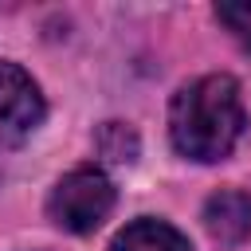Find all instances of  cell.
Masks as SVG:
<instances>
[{"label": "cell", "mask_w": 251, "mask_h": 251, "mask_svg": "<svg viewBox=\"0 0 251 251\" xmlns=\"http://www.w3.org/2000/svg\"><path fill=\"white\" fill-rule=\"evenodd\" d=\"M110 251H192V243H188V235L176 231L173 224L145 216V220L126 224V227L114 235Z\"/></svg>", "instance_id": "cell-5"}, {"label": "cell", "mask_w": 251, "mask_h": 251, "mask_svg": "<svg viewBox=\"0 0 251 251\" xmlns=\"http://www.w3.org/2000/svg\"><path fill=\"white\" fill-rule=\"evenodd\" d=\"M243 126H247L243 94L231 75H200L173 94L169 137H173V149L188 161L212 165L227 157Z\"/></svg>", "instance_id": "cell-1"}, {"label": "cell", "mask_w": 251, "mask_h": 251, "mask_svg": "<svg viewBox=\"0 0 251 251\" xmlns=\"http://www.w3.org/2000/svg\"><path fill=\"white\" fill-rule=\"evenodd\" d=\"M216 20L235 35L239 47L251 51V0H235V4H216Z\"/></svg>", "instance_id": "cell-6"}, {"label": "cell", "mask_w": 251, "mask_h": 251, "mask_svg": "<svg viewBox=\"0 0 251 251\" xmlns=\"http://www.w3.org/2000/svg\"><path fill=\"white\" fill-rule=\"evenodd\" d=\"M43 114L47 106L35 78L16 63H0V133L24 137L43 122Z\"/></svg>", "instance_id": "cell-3"}, {"label": "cell", "mask_w": 251, "mask_h": 251, "mask_svg": "<svg viewBox=\"0 0 251 251\" xmlns=\"http://www.w3.org/2000/svg\"><path fill=\"white\" fill-rule=\"evenodd\" d=\"M47 212L63 231L86 235V231L102 227V220L114 212V184H110V176L102 169H90V165L71 169L51 188Z\"/></svg>", "instance_id": "cell-2"}, {"label": "cell", "mask_w": 251, "mask_h": 251, "mask_svg": "<svg viewBox=\"0 0 251 251\" xmlns=\"http://www.w3.org/2000/svg\"><path fill=\"white\" fill-rule=\"evenodd\" d=\"M204 227L220 243H243L251 235V192L243 188H220L204 204Z\"/></svg>", "instance_id": "cell-4"}]
</instances>
